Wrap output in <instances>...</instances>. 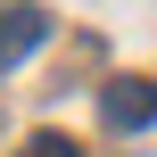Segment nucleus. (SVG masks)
<instances>
[{
    "instance_id": "obj_3",
    "label": "nucleus",
    "mask_w": 157,
    "mask_h": 157,
    "mask_svg": "<svg viewBox=\"0 0 157 157\" xmlns=\"http://www.w3.org/2000/svg\"><path fill=\"white\" fill-rule=\"evenodd\" d=\"M17 157H83V149H75L66 132H33V141H25V149H17Z\"/></svg>"
},
{
    "instance_id": "obj_1",
    "label": "nucleus",
    "mask_w": 157,
    "mask_h": 157,
    "mask_svg": "<svg viewBox=\"0 0 157 157\" xmlns=\"http://www.w3.org/2000/svg\"><path fill=\"white\" fill-rule=\"evenodd\" d=\"M99 116H108L116 132L157 124V83H132V75H124V83H108V91H99Z\"/></svg>"
},
{
    "instance_id": "obj_2",
    "label": "nucleus",
    "mask_w": 157,
    "mask_h": 157,
    "mask_svg": "<svg viewBox=\"0 0 157 157\" xmlns=\"http://www.w3.org/2000/svg\"><path fill=\"white\" fill-rule=\"evenodd\" d=\"M41 41H50V17H41V8H8V17H0V75L25 66Z\"/></svg>"
}]
</instances>
